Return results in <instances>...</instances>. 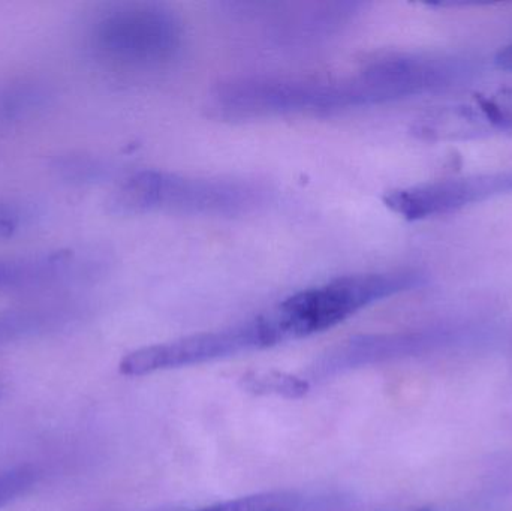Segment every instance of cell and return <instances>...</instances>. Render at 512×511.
Returning <instances> with one entry per match:
<instances>
[{
    "instance_id": "obj_1",
    "label": "cell",
    "mask_w": 512,
    "mask_h": 511,
    "mask_svg": "<svg viewBox=\"0 0 512 511\" xmlns=\"http://www.w3.org/2000/svg\"><path fill=\"white\" fill-rule=\"evenodd\" d=\"M270 201V191L254 180L197 177L167 171H141L123 180L108 204L120 215H248Z\"/></svg>"
},
{
    "instance_id": "obj_2",
    "label": "cell",
    "mask_w": 512,
    "mask_h": 511,
    "mask_svg": "<svg viewBox=\"0 0 512 511\" xmlns=\"http://www.w3.org/2000/svg\"><path fill=\"white\" fill-rule=\"evenodd\" d=\"M424 284L414 270L340 276L292 294L271 309L283 342L318 335L339 326L357 312Z\"/></svg>"
},
{
    "instance_id": "obj_3",
    "label": "cell",
    "mask_w": 512,
    "mask_h": 511,
    "mask_svg": "<svg viewBox=\"0 0 512 511\" xmlns=\"http://www.w3.org/2000/svg\"><path fill=\"white\" fill-rule=\"evenodd\" d=\"M185 27L179 15L156 2H126L99 15L92 29L95 50L126 68L162 69L180 59Z\"/></svg>"
},
{
    "instance_id": "obj_4",
    "label": "cell",
    "mask_w": 512,
    "mask_h": 511,
    "mask_svg": "<svg viewBox=\"0 0 512 511\" xmlns=\"http://www.w3.org/2000/svg\"><path fill=\"white\" fill-rule=\"evenodd\" d=\"M212 116L230 122L346 111L340 78L243 77L225 81L209 96Z\"/></svg>"
},
{
    "instance_id": "obj_5",
    "label": "cell",
    "mask_w": 512,
    "mask_h": 511,
    "mask_svg": "<svg viewBox=\"0 0 512 511\" xmlns=\"http://www.w3.org/2000/svg\"><path fill=\"white\" fill-rule=\"evenodd\" d=\"M279 344L282 341L267 312L224 329L197 333L177 341L132 351L123 357L119 371L126 377H144L155 372L228 359Z\"/></svg>"
},
{
    "instance_id": "obj_6",
    "label": "cell",
    "mask_w": 512,
    "mask_h": 511,
    "mask_svg": "<svg viewBox=\"0 0 512 511\" xmlns=\"http://www.w3.org/2000/svg\"><path fill=\"white\" fill-rule=\"evenodd\" d=\"M477 60L457 54H397L361 69L357 77L364 107L442 92L474 80Z\"/></svg>"
},
{
    "instance_id": "obj_7",
    "label": "cell",
    "mask_w": 512,
    "mask_h": 511,
    "mask_svg": "<svg viewBox=\"0 0 512 511\" xmlns=\"http://www.w3.org/2000/svg\"><path fill=\"white\" fill-rule=\"evenodd\" d=\"M234 15L256 23L274 47H307L337 35L360 12V3H239Z\"/></svg>"
},
{
    "instance_id": "obj_8",
    "label": "cell",
    "mask_w": 512,
    "mask_h": 511,
    "mask_svg": "<svg viewBox=\"0 0 512 511\" xmlns=\"http://www.w3.org/2000/svg\"><path fill=\"white\" fill-rule=\"evenodd\" d=\"M508 194H512V168L396 189L385 195L384 203L408 221H421Z\"/></svg>"
},
{
    "instance_id": "obj_9",
    "label": "cell",
    "mask_w": 512,
    "mask_h": 511,
    "mask_svg": "<svg viewBox=\"0 0 512 511\" xmlns=\"http://www.w3.org/2000/svg\"><path fill=\"white\" fill-rule=\"evenodd\" d=\"M447 338L444 332L393 333L349 339L319 357L310 368L313 378H327L361 366L375 365L397 357L411 356L438 345Z\"/></svg>"
},
{
    "instance_id": "obj_10",
    "label": "cell",
    "mask_w": 512,
    "mask_h": 511,
    "mask_svg": "<svg viewBox=\"0 0 512 511\" xmlns=\"http://www.w3.org/2000/svg\"><path fill=\"white\" fill-rule=\"evenodd\" d=\"M86 260L74 251L0 258V291L48 287L83 278Z\"/></svg>"
},
{
    "instance_id": "obj_11",
    "label": "cell",
    "mask_w": 512,
    "mask_h": 511,
    "mask_svg": "<svg viewBox=\"0 0 512 511\" xmlns=\"http://www.w3.org/2000/svg\"><path fill=\"white\" fill-rule=\"evenodd\" d=\"M512 131V87L480 95L462 107L448 110V135Z\"/></svg>"
},
{
    "instance_id": "obj_12",
    "label": "cell",
    "mask_w": 512,
    "mask_h": 511,
    "mask_svg": "<svg viewBox=\"0 0 512 511\" xmlns=\"http://www.w3.org/2000/svg\"><path fill=\"white\" fill-rule=\"evenodd\" d=\"M63 318L59 309H20L0 312V345L18 341L57 326Z\"/></svg>"
},
{
    "instance_id": "obj_13",
    "label": "cell",
    "mask_w": 512,
    "mask_h": 511,
    "mask_svg": "<svg viewBox=\"0 0 512 511\" xmlns=\"http://www.w3.org/2000/svg\"><path fill=\"white\" fill-rule=\"evenodd\" d=\"M303 504V498L295 492H264L194 511H298Z\"/></svg>"
},
{
    "instance_id": "obj_14",
    "label": "cell",
    "mask_w": 512,
    "mask_h": 511,
    "mask_svg": "<svg viewBox=\"0 0 512 511\" xmlns=\"http://www.w3.org/2000/svg\"><path fill=\"white\" fill-rule=\"evenodd\" d=\"M45 92L42 87L33 84L8 87L0 92V120H11L14 117L24 116L29 111L41 107L45 101Z\"/></svg>"
},
{
    "instance_id": "obj_15",
    "label": "cell",
    "mask_w": 512,
    "mask_h": 511,
    "mask_svg": "<svg viewBox=\"0 0 512 511\" xmlns=\"http://www.w3.org/2000/svg\"><path fill=\"white\" fill-rule=\"evenodd\" d=\"M243 384L246 389L259 393V395L274 393V395H282L286 398H300V396L306 395L307 390L310 389L307 378L285 374L255 375V377L245 378Z\"/></svg>"
},
{
    "instance_id": "obj_16",
    "label": "cell",
    "mask_w": 512,
    "mask_h": 511,
    "mask_svg": "<svg viewBox=\"0 0 512 511\" xmlns=\"http://www.w3.org/2000/svg\"><path fill=\"white\" fill-rule=\"evenodd\" d=\"M35 480V471L29 467H21L9 473L0 474V507L6 506L24 494Z\"/></svg>"
},
{
    "instance_id": "obj_17",
    "label": "cell",
    "mask_w": 512,
    "mask_h": 511,
    "mask_svg": "<svg viewBox=\"0 0 512 511\" xmlns=\"http://www.w3.org/2000/svg\"><path fill=\"white\" fill-rule=\"evenodd\" d=\"M29 213L17 204L0 203V239L12 236L26 225Z\"/></svg>"
},
{
    "instance_id": "obj_18",
    "label": "cell",
    "mask_w": 512,
    "mask_h": 511,
    "mask_svg": "<svg viewBox=\"0 0 512 511\" xmlns=\"http://www.w3.org/2000/svg\"><path fill=\"white\" fill-rule=\"evenodd\" d=\"M495 63L502 71L512 72V42L498 51L495 57Z\"/></svg>"
},
{
    "instance_id": "obj_19",
    "label": "cell",
    "mask_w": 512,
    "mask_h": 511,
    "mask_svg": "<svg viewBox=\"0 0 512 511\" xmlns=\"http://www.w3.org/2000/svg\"><path fill=\"white\" fill-rule=\"evenodd\" d=\"M336 507L333 506L331 501L327 500H312L309 503H304L298 511H333Z\"/></svg>"
},
{
    "instance_id": "obj_20",
    "label": "cell",
    "mask_w": 512,
    "mask_h": 511,
    "mask_svg": "<svg viewBox=\"0 0 512 511\" xmlns=\"http://www.w3.org/2000/svg\"><path fill=\"white\" fill-rule=\"evenodd\" d=\"M414 511H430V510L423 509V510H414Z\"/></svg>"
}]
</instances>
